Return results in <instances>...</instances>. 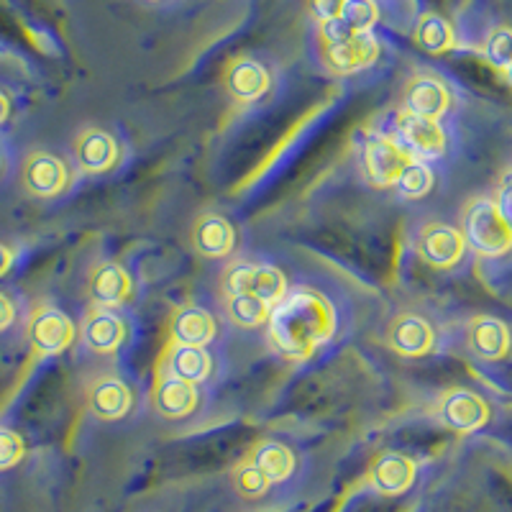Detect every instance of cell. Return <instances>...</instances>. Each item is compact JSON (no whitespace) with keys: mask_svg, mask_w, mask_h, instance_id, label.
Listing matches in <instances>:
<instances>
[{"mask_svg":"<svg viewBox=\"0 0 512 512\" xmlns=\"http://www.w3.org/2000/svg\"><path fill=\"white\" fill-rule=\"evenodd\" d=\"M497 210L502 213V218L507 221V226L512 228V172L510 175H505V180H502L500 185V200H497Z\"/></svg>","mask_w":512,"mask_h":512,"instance_id":"obj_33","label":"cell"},{"mask_svg":"<svg viewBox=\"0 0 512 512\" xmlns=\"http://www.w3.org/2000/svg\"><path fill=\"white\" fill-rule=\"evenodd\" d=\"M29 338L31 346H34L39 354L54 356L62 354V351L72 344L75 328H72L70 318L64 313H59V310L54 308H44L31 318Z\"/></svg>","mask_w":512,"mask_h":512,"instance_id":"obj_5","label":"cell"},{"mask_svg":"<svg viewBox=\"0 0 512 512\" xmlns=\"http://www.w3.org/2000/svg\"><path fill=\"white\" fill-rule=\"evenodd\" d=\"M505 75H507V80H510V85H512V64L505 70Z\"/></svg>","mask_w":512,"mask_h":512,"instance_id":"obj_37","label":"cell"},{"mask_svg":"<svg viewBox=\"0 0 512 512\" xmlns=\"http://www.w3.org/2000/svg\"><path fill=\"white\" fill-rule=\"evenodd\" d=\"M226 85L233 98L256 100L269 90V75L259 62L239 59L236 64H231V70L226 75Z\"/></svg>","mask_w":512,"mask_h":512,"instance_id":"obj_17","label":"cell"},{"mask_svg":"<svg viewBox=\"0 0 512 512\" xmlns=\"http://www.w3.org/2000/svg\"><path fill=\"white\" fill-rule=\"evenodd\" d=\"M285 277L274 267H254L249 264V282H246V295H254L264 303H280L285 297Z\"/></svg>","mask_w":512,"mask_h":512,"instance_id":"obj_24","label":"cell"},{"mask_svg":"<svg viewBox=\"0 0 512 512\" xmlns=\"http://www.w3.org/2000/svg\"><path fill=\"white\" fill-rule=\"evenodd\" d=\"M254 464L262 469L269 482H282L292 474L295 459H292L290 448H285L282 443H267V446L259 448Z\"/></svg>","mask_w":512,"mask_h":512,"instance_id":"obj_25","label":"cell"},{"mask_svg":"<svg viewBox=\"0 0 512 512\" xmlns=\"http://www.w3.org/2000/svg\"><path fill=\"white\" fill-rule=\"evenodd\" d=\"M24 456V443L13 431L0 428V469H8V466L18 464Z\"/></svg>","mask_w":512,"mask_h":512,"instance_id":"obj_31","label":"cell"},{"mask_svg":"<svg viewBox=\"0 0 512 512\" xmlns=\"http://www.w3.org/2000/svg\"><path fill=\"white\" fill-rule=\"evenodd\" d=\"M8 267H11V251L6 249V246L0 244V277L8 272Z\"/></svg>","mask_w":512,"mask_h":512,"instance_id":"obj_35","label":"cell"},{"mask_svg":"<svg viewBox=\"0 0 512 512\" xmlns=\"http://www.w3.org/2000/svg\"><path fill=\"white\" fill-rule=\"evenodd\" d=\"M390 344L402 356H423L433 346V331L418 315H402L390 328Z\"/></svg>","mask_w":512,"mask_h":512,"instance_id":"obj_12","label":"cell"},{"mask_svg":"<svg viewBox=\"0 0 512 512\" xmlns=\"http://www.w3.org/2000/svg\"><path fill=\"white\" fill-rule=\"evenodd\" d=\"M8 118V100H6V95L0 93V123L6 121Z\"/></svg>","mask_w":512,"mask_h":512,"instance_id":"obj_36","label":"cell"},{"mask_svg":"<svg viewBox=\"0 0 512 512\" xmlns=\"http://www.w3.org/2000/svg\"><path fill=\"white\" fill-rule=\"evenodd\" d=\"M82 336H85V344L98 351V354H113L123 344L126 331H123V323L118 315L108 313V310H98L88 318Z\"/></svg>","mask_w":512,"mask_h":512,"instance_id":"obj_18","label":"cell"},{"mask_svg":"<svg viewBox=\"0 0 512 512\" xmlns=\"http://www.w3.org/2000/svg\"><path fill=\"white\" fill-rule=\"evenodd\" d=\"M326 59L333 70L341 72V75H351V72H359L364 67L377 59L379 47L377 41L369 34H354L346 36V39L326 41Z\"/></svg>","mask_w":512,"mask_h":512,"instance_id":"obj_6","label":"cell"},{"mask_svg":"<svg viewBox=\"0 0 512 512\" xmlns=\"http://www.w3.org/2000/svg\"><path fill=\"white\" fill-rule=\"evenodd\" d=\"M90 292H93V297L100 305L113 308V305H121L131 295V277L121 267H116V264H105V267H100L93 274Z\"/></svg>","mask_w":512,"mask_h":512,"instance_id":"obj_21","label":"cell"},{"mask_svg":"<svg viewBox=\"0 0 512 512\" xmlns=\"http://www.w3.org/2000/svg\"><path fill=\"white\" fill-rule=\"evenodd\" d=\"M233 226L221 216H205L195 228V246L203 256L221 259L233 249Z\"/></svg>","mask_w":512,"mask_h":512,"instance_id":"obj_20","label":"cell"},{"mask_svg":"<svg viewBox=\"0 0 512 512\" xmlns=\"http://www.w3.org/2000/svg\"><path fill=\"white\" fill-rule=\"evenodd\" d=\"M228 315L236 326L256 328L269 318V303L254 295H231L228 297Z\"/></svg>","mask_w":512,"mask_h":512,"instance_id":"obj_26","label":"cell"},{"mask_svg":"<svg viewBox=\"0 0 512 512\" xmlns=\"http://www.w3.org/2000/svg\"><path fill=\"white\" fill-rule=\"evenodd\" d=\"M464 236L472 249L487 256L505 254L512 246V228L507 226L497 205L489 200H479L469 208L464 221Z\"/></svg>","mask_w":512,"mask_h":512,"instance_id":"obj_2","label":"cell"},{"mask_svg":"<svg viewBox=\"0 0 512 512\" xmlns=\"http://www.w3.org/2000/svg\"><path fill=\"white\" fill-rule=\"evenodd\" d=\"M154 405H157V410L164 418H185L198 405L195 384L185 382V379L175 377V374L164 377L157 387V395H154Z\"/></svg>","mask_w":512,"mask_h":512,"instance_id":"obj_13","label":"cell"},{"mask_svg":"<svg viewBox=\"0 0 512 512\" xmlns=\"http://www.w3.org/2000/svg\"><path fill=\"white\" fill-rule=\"evenodd\" d=\"M24 182L34 195L52 198L67 187V167L57 157L47 152H39L26 162Z\"/></svg>","mask_w":512,"mask_h":512,"instance_id":"obj_8","label":"cell"},{"mask_svg":"<svg viewBox=\"0 0 512 512\" xmlns=\"http://www.w3.org/2000/svg\"><path fill=\"white\" fill-rule=\"evenodd\" d=\"M169 367H172V374L190 384H198L203 379H208L210 369V356L205 354L203 346H177L169 356Z\"/></svg>","mask_w":512,"mask_h":512,"instance_id":"obj_22","label":"cell"},{"mask_svg":"<svg viewBox=\"0 0 512 512\" xmlns=\"http://www.w3.org/2000/svg\"><path fill=\"white\" fill-rule=\"evenodd\" d=\"M472 349L482 359H500L507 351V328L500 320H477L472 326Z\"/></svg>","mask_w":512,"mask_h":512,"instance_id":"obj_23","label":"cell"},{"mask_svg":"<svg viewBox=\"0 0 512 512\" xmlns=\"http://www.w3.org/2000/svg\"><path fill=\"white\" fill-rule=\"evenodd\" d=\"M341 8H344V0H310V11H313V16L318 18V21H323V24L338 18Z\"/></svg>","mask_w":512,"mask_h":512,"instance_id":"obj_32","label":"cell"},{"mask_svg":"<svg viewBox=\"0 0 512 512\" xmlns=\"http://www.w3.org/2000/svg\"><path fill=\"white\" fill-rule=\"evenodd\" d=\"M374 24H377L374 0H344V8H341L338 18L323 24V36H326V41H336L354 34H369Z\"/></svg>","mask_w":512,"mask_h":512,"instance_id":"obj_7","label":"cell"},{"mask_svg":"<svg viewBox=\"0 0 512 512\" xmlns=\"http://www.w3.org/2000/svg\"><path fill=\"white\" fill-rule=\"evenodd\" d=\"M364 162H367V172L372 177L374 185H395L400 180V175L408 169L410 162H415L405 149H402L397 141L384 139L377 136L367 144V152H364Z\"/></svg>","mask_w":512,"mask_h":512,"instance_id":"obj_4","label":"cell"},{"mask_svg":"<svg viewBox=\"0 0 512 512\" xmlns=\"http://www.w3.org/2000/svg\"><path fill=\"white\" fill-rule=\"evenodd\" d=\"M418 44L425 52L441 54L454 47V31L441 16H423L418 24Z\"/></svg>","mask_w":512,"mask_h":512,"instance_id":"obj_27","label":"cell"},{"mask_svg":"<svg viewBox=\"0 0 512 512\" xmlns=\"http://www.w3.org/2000/svg\"><path fill=\"white\" fill-rule=\"evenodd\" d=\"M90 410L100 420H121L131 410V392L121 379H100L90 392Z\"/></svg>","mask_w":512,"mask_h":512,"instance_id":"obj_15","label":"cell"},{"mask_svg":"<svg viewBox=\"0 0 512 512\" xmlns=\"http://www.w3.org/2000/svg\"><path fill=\"white\" fill-rule=\"evenodd\" d=\"M395 187L405 198H423L433 187V172L423 162H410L400 180L395 182Z\"/></svg>","mask_w":512,"mask_h":512,"instance_id":"obj_28","label":"cell"},{"mask_svg":"<svg viewBox=\"0 0 512 512\" xmlns=\"http://www.w3.org/2000/svg\"><path fill=\"white\" fill-rule=\"evenodd\" d=\"M397 144L413 159L438 157L446 146L441 126L431 118H420L413 113H402L397 118Z\"/></svg>","mask_w":512,"mask_h":512,"instance_id":"obj_3","label":"cell"},{"mask_svg":"<svg viewBox=\"0 0 512 512\" xmlns=\"http://www.w3.org/2000/svg\"><path fill=\"white\" fill-rule=\"evenodd\" d=\"M13 323V305L8 303L6 295H0V331H6Z\"/></svg>","mask_w":512,"mask_h":512,"instance_id":"obj_34","label":"cell"},{"mask_svg":"<svg viewBox=\"0 0 512 512\" xmlns=\"http://www.w3.org/2000/svg\"><path fill=\"white\" fill-rule=\"evenodd\" d=\"M415 477V464L408 456L400 454H387L374 464L372 469V482L379 492L384 495H400L413 484Z\"/></svg>","mask_w":512,"mask_h":512,"instance_id":"obj_16","label":"cell"},{"mask_svg":"<svg viewBox=\"0 0 512 512\" xmlns=\"http://www.w3.org/2000/svg\"><path fill=\"white\" fill-rule=\"evenodd\" d=\"M484 57L489 64H495L500 70H507L512 64V29H495L489 34Z\"/></svg>","mask_w":512,"mask_h":512,"instance_id":"obj_29","label":"cell"},{"mask_svg":"<svg viewBox=\"0 0 512 512\" xmlns=\"http://www.w3.org/2000/svg\"><path fill=\"white\" fill-rule=\"evenodd\" d=\"M441 415L456 431H477L487 420V405L472 392H451L443 400Z\"/></svg>","mask_w":512,"mask_h":512,"instance_id":"obj_14","label":"cell"},{"mask_svg":"<svg viewBox=\"0 0 512 512\" xmlns=\"http://www.w3.org/2000/svg\"><path fill=\"white\" fill-rule=\"evenodd\" d=\"M336 328V315L326 297L313 290L285 295L269 315V336L274 349L287 359H308L326 344Z\"/></svg>","mask_w":512,"mask_h":512,"instance_id":"obj_1","label":"cell"},{"mask_svg":"<svg viewBox=\"0 0 512 512\" xmlns=\"http://www.w3.org/2000/svg\"><path fill=\"white\" fill-rule=\"evenodd\" d=\"M216 333V320L200 308H185L172 320V336L180 346H205Z\"/></svg>","mask_w":512,"mask_h":512,"instance_id":"obj_19","label":"cell"},{"mask_svg":"<svg viewBox=\"0 0 512 512\" xmlns=\"http://www.w3.org/2000/svg\"><path fill=\"white\" fill-rule=\"evenodd\" d=\"M77 164H80L85 172L90 175H100V172H108V169L116 164L118 159V146L113 141V136H108L105 131L98 128H90L77 139Z\"/></svg>","mask_w":512,"mask_h":512,"instance_id":"obj_11","label":"cell"},{"mask_svg":"<svg viewBox=\"0 0 512 512\" xmlns=\"http://www.w3.org/2000/svg\"><path fill=\"white\" fill-rule=\"evenodd\" d=\"M236 484H239L241 495L259 497V495H264V492H267V487L272 482H269V479L264 477V472H262V469H259V466L251 464V466H244V469H241L239 479H236Z\"/></svg>","mask_w":512,"mask_h":512,"instance_id":"obj_30","label":"cell"},{"mask_svg":"<svg viewBox=\"0 0 512 512\" xmlns=\"http://www.w3.org/2000/svg\"><path fill=\"white\" fill-rule=\"evenodd\" d=\"M461 254H464V239L454 228L431 226L420 236V256L433 267H454Z\"/></svg>","mask_w":512,"mask_h":512,"instance_id":"obj_9","label":"cell"},{"mask_svg":"<svg viewBox=\"0 0 512 512\" xmlns=\"http://www.w3.org/2000/svg\"><path fill=\"white\" fill-rule=\"evenodd\" d=\"M448 108V90L433 77H415L405 90V113L436 121Z\"/></svg>","mask_w":512,"mask_h":512,"instance_id":"obj_10","label":"cell"}]
</instances>
